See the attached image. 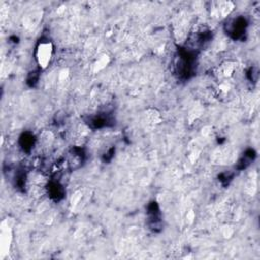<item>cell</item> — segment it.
Instances as JSON below:
<instances>
[{"label":"cell","mask_w":260,"mask_h":260,"mask_svg":"<svg viewBox=\"0 0 260 260\" xmlns=\"http://www.w3.org/2000/svg\"><path fill=\"white\" fill-rule=\"evenodd\" d=\"M53 56V45L49 40L41 41L36 48V60L38 65L45 69L51 62Z\"/></svg>","instance_id":"6da1fadb"}]
</instances>
